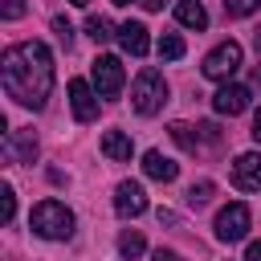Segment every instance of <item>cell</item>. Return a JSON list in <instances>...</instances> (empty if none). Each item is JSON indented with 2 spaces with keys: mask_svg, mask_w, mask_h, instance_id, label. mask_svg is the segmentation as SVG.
I'll list each match as a JSON object with an SVG mask.
<instances>
[{
  "mask_svg": "<svg viewBox=\"0 0 261 261\" xmlns=\"http://www.w3.org/2000/svg\"><path fill=\"white\" fill-rule=\"evenodd\" d=\"M118 253H122L126 261H135V257L143 253V232H135V228H126V232L118 237Z\"/></svg>",
  "mask_w": 261,
  "mask_h": 261,
  "instance_id": "ac0fdd59",
  "label": "cell"
},
{
  "mask_svg": "<svg viewBox=\"0 0 261 261\" xmlns=\"http://www.w3.org/2000/svg\"><path fill=\"white\" fill-rule=\"evenodd\" d=\"M0 77L12 102L41 110L49 90H53V53L41 41H20L12 49H4L0 57Z\"/></svg>",
  "mask_w": 261,
  "mask_h": 261,
  "instance_id": "6da1fadb",
  "label": "cell"
},
{
  "mask_svg": "<svg viewBox=\"0 0 261 261\" xmlns=\"http://www.w3.org/2000/svg\"><path fill=\"white\" fill-rule=\"evenodd\" d=\"M4 155H8L12 163H33V159H37V139H33V130H24V126L8 130V135H4Z\"/></svg>",
  "mask_w": 261,
  "mask_h": 261,
  "instance_id": "8fae6325",
  "label": "cell"
},
{
  "mask_svg": "<svg viewBox=\"0 0 261 261\" xmlns=\"http://www.w3.org/2000/svg\"><path fill=\"white\" fill-rule=\"evenodd\" d=\"M208 200H212V179H200V184H192V188H188V204H196V208H200V204H208Z\"/></svg>",
  "mask_w": 261,
  "mask_h": 261,
  "instance_id": "ffe728a7",
  "label": "cell"
},
{
  "mask_svg": "<svg viewBox=\"0 0 261 261\" xmlns=\"http://www.w3.org/2000/svg\"><path fill=\"white\" fill-rule=\"evenodd\" d=\"M69 106H73L77 122H94L98 118V90H90L86 77H73L69 82Z\"/></svg>",
  "mask_w": 261,
  "mask_h": 261,
  "instance_id": "52a82bcc",
  "label": "cell"
},
{
  "mask_svg": "<svg viewBox=\"0 0 261 261\" xmlns=\"http://www.w3.org/2000/svg\"><path fill=\"white\" fill-rule=\"evenodd\" d=\"M0 204H4V224H12V212H16V192L4 184L0 188Z\"/></svg>",
  "mask_w": 261,
  "mask_h": 261,
  "instance_id": "7402d4cb",
  "label": "cell"
},
{
  "mask_svg": "<svg viewBox=\"0 0 261 261\" xmlns=\"http://www.w3.org/2000/svg\"><path fill=\"white\" fill-rule=\"evenodd\" d=\"M143 171H147V179H159V184H171L175 175H179V163H171L163 151H147L143 155Z\"/></svg>",
  "mask_w": 261,
  "mask_h": 261,
  "instance_id": "4fadbf2b",
  "label": "cell"
},
{
  "mask_svg": "<svg viewBox=\"0 0 261 261\" xmlns=\"http://www.w3.org/2000/svg\"><path fill=\"white\" fill-rule=\"evenodd\" d=\"M249 98H253V90L249 86H232V82H224L216 94H212V106H216V114H241V110H249Z\"/></svg>",
  "mask_w": 261,
  "mask_h": 261,
  "instance_id": "9c48e42d",
  "label": "cell"
},
{
  "mask_svg": "<svg viewBox=\"0 0 261 261\" xmlns=\"http://www.w3.org/2000/svg\"><path fill=\"white\" fill-rule=\"evenodd\" d=\"M200 130H204V139H208V143H216V139H220V130H216V122H204Z\"/></svg>",
  "mask_w": 261,
  "mask_h": 261,
  "instance_id": "d4e9b609",
  "label": "cell"
},
{
  "mask_svg": "<svg viewBox=\"0 0 261 261\" xmlns=\"http://www.w3.org/2000/svg\"><path fill=\"white\" fill-rule=\"evenodd\" d=\"M90 73H94V90H98L102 98H114V94L122 90V77H126V73H122V61L110 57V53H106V57H94Z\"/></svg>",
  "mask_w": 261,
  "mask_h": 261,
  "instance_id": "5b68a950",
  "label": "cell"
},
{
  "mask_svg": "<svg viewBox=\"0 0 261 261\" xmlns=\"http://www.w3.org/2000/svg\"><path fill=\"white\" fill-rule=\"evenodd\" d=\"M151 261H179V257H175L171 249H155V253H151Z\"/></svg>",
  "mask_w": 261,
  "mask_h": 261,
  "instance_id": "484cf974",
  "label": "cell"
},
{
  "mask_svg": "<svg viewBox=\"0 0 261 261\" xmlns=\"http://www.w3.org/2000/svg\"><path fill=\"white\" fill-rule=\"evenodd\" d=\"M163 102H167V82H163V73L159 69H143L139 77H135V86H130V106L139 110V114H159L163 110Z\"/></svg>",
  "mask_w": 261,
  "mask_h": 261,
  "instance_id": "3957f363",
  "label": "cell"
},
{
  "mask_svg": "<svg viewBox=\"0 0 261 261\" xmlns=\"http://www.w3.org/2000/svg\"><path fill=\"white\" fill-rule=\"evenodd\" d=\"M245 261H261V241H253V245H249V253H245Z\"/></svg>",
  "mask_w": 261,
  "mask_h": 261,
  "instance_id": "f1b7e54d",
  "label": "cell"
},
{
  "mask_svg": "<svg viewBox=\"0 0 261 261\" xmlns=\"http://www.w3.org/2000/svg\"><path fill=\"white\" fill-rule=\"evenodd\" d=\"M33 232L45 237V241H69L73 237V212L61 204V200H41L29 216Z\"/></svg>",
  "mask_w": 261,
  "mask_h": 261,
  "instance_id": "7a4b0ae2",
  "label": "cell"
},
{
  "mask_svg": "<svg viewBox=\"0 0 261 261\" xmlns=\"http://www.w3.org/2000/svg\"><path fill=\"white\" fill-rule=\"evenodd\" d=\"M114 212H118V216H143V212H147V192H143V184L122 179V184L114 188Z\"/></svg>",
  "mask_w": 261,
  "mask_h": 261,
  "instance_id": "ba28073f",
  "label": "cell"
},
{
  "mask_svg": "<svg viewBox=\"0 0 261 261\" xmlns=\"http://www.w3.org/2000/svg\"><path fill=\"white\" fill-rule=\"evenodd\" d=\"M69 4H77V8H86V4H90V0H69Z\"/></svg>",
  "mask_w": 261,
  "mask_h": 261,
  "instance_id": "f546056e",
  "label": "cell"
},
{
  "mask_svg": "<svg viewBox=\"0 0 261 261\" xmlns=\"http://www.w3.org/2000/svg\"><path fill=\"white\" fill-rule=\"evenodd\" d=\"M139 4H143L147 12H163V4H167V0H139Z\"/></svg>",
  "mask_w": 261,
  "mask_h": 261,
  "instance_id": "4316f807",
  "label": "cell"
},
{
  "mask_svg": "<svg viewBox=\"0 0 261 261\" xmlns=\"http://www.w3.org/2000/svg\"><path fill=\"white\" fill-rule=\"evenodd\" d=\"M102 155L114 159V163H126V159L135 155L130 135H126V130H106V135H102Z\"/></svg>",
  "mask_w": 261,
  "mask_h": 261,
  "instance_id": "5bb4252c",
  "label": "cell"
},
{
  "mask_svg": "<svg viewBox=\"0 0 261 261\" xmlns=\"http://www.w3.org/2000/svg\"><path fill=\"white\" fill-rule=\"evenodd\" d=\"M118 41H122V49H126L130 57H143V53L151 49L147 24H139V20H126V24H118Z\"/></svg>",
  "mask_w": 261,
  "mask_h": 261,
  "instance_id": "7c38bea8",
  "label": "cell"
},
{
  "mask_svg": "<svg viewBox=\"0 0 261 261\" xmlns=\"http://www.w3.org/2000/svg\"><path fill=\"white\" fill-rule=\"evenodd\" d=\"M232 184H237L241 192H261V155H253V151L237 155V163H232Z\"/></svg>",
  "mask_w": 261,
  "mask_h": 261,
  "instance_id": "30bf717a",
  "label": "cell"
},
{
  "mask_svg": "<svg viewBox=\"0 0 261 261\" xmlns=\"http://www.w3.org/2000/svg\"><path fill=\"white\" fill-rule=\"evenodd\" d=\"M53 33H57V41H61L65 49L73 45V29H69V20H65V16H57V20H53Z\"/></svg>",
  "mask_w": 261,
  "mask_h": 261,
  "instance_id": "603a6c76",
  "label": "cell"
},
{
  "mask_svg": "<svg viewBox=\"0 0 261 261\" xmlns=\"http://www.w3.org/2000/svg\"><path fill=\"white\" fill-rule=\"evenodd\" d=\"M249 220H253V216H249L245 204H228V208L216 212V237L232 245V241H241V237L249 232Z\"/></svg>",
  "mask_w": 261,
  "mask_h": 261,
  "instance_id": "8992f818",
  "label": "cell"
},
{
  "mask_svg": "<svg viewBox=\"0 0 261 261\" xmlns=\"http://www.w3.org/2000/svg\"><path fill=\"white\" fill-rule=\"evenodd\" d=\"M110 4H118V8H126V4H130V0H110Z\"/></svg>",
  "mask_w": 261,
  "mask_h": 261,
  "instance_id": "4dcf8cb0",
  "label": "cell"
},
{
  "mask_svg": "<svg viewBox=\"0 0 261 261\" xmlns=\"http://www.w3.org/2000/svg\"><path fill=\"white\" fill-rule=\"evenodd\" d=\"M0 16H4V20H20V16H24V0H4V4H0Z\"/></svg>",
  "mask_w": 261,
  "mask_h": 261,
  "instance_id": "cb8c5ba5",
  "label": "cell"
},
{
  "mask_svg": "<svg viewBox=\"0 0 261 261\" xmlns=\"http://www.w3.org/2000/svg\"><path fill=\"white\" fill-rule=\"evenodd\" d=\"M257 4L261 0H224V12L228 16H249V12H257Z\"/></svg>",
  "mask_w": 261,
  "mask_h": 261,
  "instance_id": "44dd1931",
  "label": "cell"
},
{
  "mask_svg": "<svg viewBox=\"0 0 261 261\" xmlns=\"http://www.w3.org/2000/svg\"><path fill=\"white\" fill-rule=\"evenodd\" d=\"M167 130H171V139H175L184 151H196V147H200V135H196V126H188V122H171Z\"/></svg>",
  "mask_w": 261,
  "mask_h": 261,
  "instance_id": "2e32d148",
  "label": "cell"
},
{
  "mask_svg": "<svg viewBox=\"0 0 261 261\" xmlns=\"http://www.w3.org/2000/svg\"><path fill=\"white\" fill-rule=\"evenodd\" d=\"M257 143H261V106H257V114H253V130H249Z\"/></svg>",
  "mask_w": 261,
  "mask_h": 261,
  "instance_id": "83f0119b",
  "label": "cell"
},
{
  "mask_svg": "<svg viewBox=\"0 0 261 261\" xmlns=\"http://www.w3.org/2000/svg\"><path fill=\"white\" fill-rule=\"evenodd\" d=\"M204 77H212V82H228L237 69H241V45L237 41H220L208 57H204Z\"/></svg>",
  "mask_w": 261,
  "mask_h": 261,
  "instance_id": "277c9868",
  "label": "cell"
},
{
  "mask_svg": "<svg viewBox=\"0 0 261 261\" xmlns=\"http://www.w3.org/2000/svg\"><path fill=\"white\" fill-rule=\"evenodd\" d=\"M155 49H159V57H167V61H179V57H184V37H175V33H163Z\"/></svg>",
  "mask_w": 261,
  "mask_h": 261,
  "instance_id": "e0dca14e",
  "label": "cell"
},
{
  "mask_svg": "<svg viewBox=\"0 0 261 261\" xmlns=\"http://www.w3.org/2000/svg\"><path fill=\"white\" fill-rule=\"evenodd\" d=\"M86 33H90V37H94L98 45L114 37V33H110V20H106V16H90V20H86Z\"/></svg>",
  "mask_w": 261,
  "mask_h": 261,
  "instance_id": "d6986e66",
  "label": "cell"
},
{
  "mask_svg": "<svg viewBox=\"0 0 261 261\" xmlns=\"http://www.w3.org/2000/svg\"><path fill=\"white\" fill-rule=\"evenodd\" d=\"M175 20L184 24V29H208V12H204V4L200 0H179L175 4Z\"/></svg>",
  "mask_w": 261,
  "mask_h": 261,
  "instance_id": "9a60e30c",
  "label": "cell"
}]
</instances>
